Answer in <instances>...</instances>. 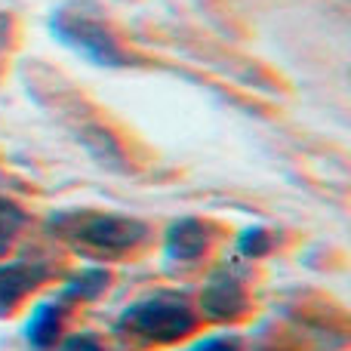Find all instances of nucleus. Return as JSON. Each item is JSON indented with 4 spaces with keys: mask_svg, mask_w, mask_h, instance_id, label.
Here are the masks:
<instances>
[]
</instances>
